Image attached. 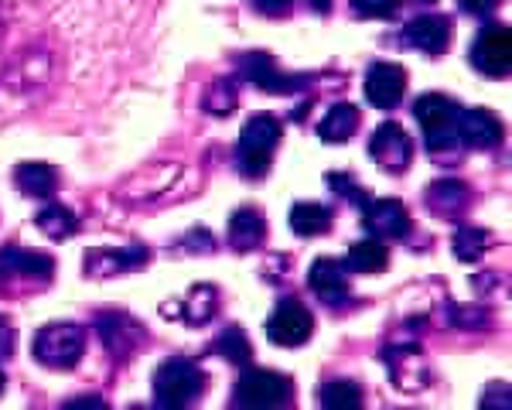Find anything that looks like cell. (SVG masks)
Listing matches in <instances>:
<instances>
[{
	"instance_id": "6da1fadb",
	"label": "cell",
	"mask_w": 512,
	"mask_h": 410,
	"mask_svg": "<svg viewBox=\"0 0 512 410\" xmlns=\"http://www.w3.org/2000/svg\"><path fill=\"white\" fill-rule=\"evenodd\" d=\"M277 144H280V120L277 117L260 113V117L246 120L243 134H239V147H236V161H239V168H243V175H250V178L267 175Z\"/></svg>"
},
{
	"instance_id": "7a4b0ae2",
	"label": "cell",
	"mask_w": 512,
	"mask_h": 410,
	"mask_svg": "<svg viewBox=\"0 0 512 410\" xmlns=\"http://www.w3.org/2000/svg\"><path fill=\"white\" fill-rule=\"evenodd\" d=\"M202 390H205V376L188 359H168L154 373V404L158 407H175V410L188 407L202 397Z\"/></svg>"
},
{
	"instance_id": "3957f363",
	"label": "cell",
	"mask_w": 512,
	"mask_h": 410,
	"mask_svg": "<svg viewBox=\"0 0 512 410\" xmlns=\"http://www.w3.org/2000/svg\"><path fill=\"white\" fill-rule=\"evenodd\" d=\"M414 117L424 130V141L434 154L458 144V106L441 93H427L414 103Z\"/></svg>"
},
{
	"instance_id": "277c9868",
	"label": "cell",
	"mask_w": 512,
	"mask_h": 410,
	"mask_svg": "<svg viewBox=\"0 0 512 410\" xmlns=\"http://www.w3.org/2000/svg\"><path fill=\"white\" fill-rule=\"evenodd\" d=\"M31 352L48 369H72L82 359V352H86V332L69 322L45 325L35 335V342H31Z\"/></svg>"
},
{
	"instance_id": "5b68a950",
	"label": "cell",
	"mask_w": 512,
	"mask_h": 410,
	"mask_svg": "<svg viewBox=\"0 0 512 410\" xmlns=\"http://www.w3.org/2000/svg\"><path fill=\"white\" fill-rule=\"evenodd\" d=\"M236 407H253V410H274L291 404V380L270 369H246L239 376L236 390Z\"/></svg>"
},
{
	"instance_id": "8992f818",
	"label": "cell",
	"mask_w": 512,
	"mask_h": 410,
	"mask_svg": "<svg viewBox=\"0 0 512 410\" xmlns=\"http://www.w3.org/2000/svg\"><path fill=\"white\" fill-rule=\"evenodd\" d=\"M472 62L482 76L489 79H506L512 69V31L506 24H489L485 31H478L472 45Z\"/></svg>"
},
{
	"instance_id": "52a82bcc",
	"label": "cell",
	"mask_w": 512,
	"mask_h": 410,
	"mask_svg": "<svg viewBox=\"0 0 512 410\" xmlns=\"http://www.w3.org/2000/svg\"><path fill=\"white\" fill-rule=\"evenodd\" d=\"M311 328H315V322H311L308 308H304L301 301H280L267 322V339L274 342V346L297 349L308 342Z\"/></svg>"
},
{
	"instance_id": "ba28073f",
	"label": "cell",
	"mask_w": 512,
	"mask_h": 410,
	"mask_svg": "<svg viewBox=\"0 0 512 410\" xmlns=\"http://www.w3.org/2000/svg\"><path fill=\"white\" fill-rule=\"evenodd\" d=\"M369 154L383 171H407L414 161V141L400 123H383L369 141Z\"/></svg>"
},
{
	"instance_id": "9c48e42d",
	"label": "cell",
	"mask_w": 512,
	"mask_h": 410,
	"mask_svg": "<svg viewBox=\"0 0 512 410\" xmlns=\"http://www.w3.org/2000/svg\"><path fill=\"white\" fill-rule=\"evenodd\" d=\"M407 93V72L393 62H376L366 72V96L376 110H393Z\"/></svg>"
},
{
	"instance_id": "30bf717a",
	"label": "cell",
	"mask_w": 512,
	"mask_h": 410,
	"mask_svg": "<svg viewBox=\"0 0 512 410\" xmlns=\"http://www.w3.org/2000/svg\"><path fill=\"white\" fill-rule=\"evenodd\" d=\"M458 141L475 151H489L502 141V123L489 110H458Z\"/></svg>"
},
{
	"instance_id": "8fae6325",
	"label": "cell",
	"mask_w": 512,
	"mask_h": 410,
	"mask_svg": "<svg viewBox=\"0 0 512 410\" xmlns=\"http://www.w3.org/2000/svg\"><path fill=\"white\" fill-rule=\"evenodd\" d=\"M366 226L376 240H400V236L410 233V216L396 199H379V202H369L366 209Z\"/></svg>"
},
{
	"instance_id": "7c38bea8",
	"label": "cell",
	"mask_w": 512,
	"mask_h": 410,
	"mask_svg": "<svg viewBox=\"0 0 512 410\" xmlns=\"http://www.w3.org/2000/svg\"><path fill=\"white\" fill-rule=\"evenodd\" d=\"M403 41L427 55H441L451 45V24L437 18V14H420V18H414L403 28Z\"/></svg>"
},
{
	"instance_id": "4fadbf2b",
	"label": "cell",
	"mask_w": 512,
	"mask_h": 410,
	"mask_svg": "<svg viewBox=\"0 0 512 410\" xmlns=\"http://www.w3.org/2000/svg\"><path fill=\"white\" fill-rule=\"evenodd\" d=\"M311 291H315L325 305H342V301L349 298L345 267L332 257H318L315 267H311Z\"/></svg>"
},
{
	"instance_id": "5bb4252c",
	"label": "cell",
	"mask_w": 512,
	"mask_h": 410,
	"mask_svg": "<svg viewBox=\"0 0 512 410\" xmlns=\"http://www.w3.org/2000/svg\"><path fill=\"white\" fill-rule=\"evenodd\" d=\"M147 264L144 246H130V250H96L86 253V274L106 277V274H123V270H137Z\"/></svg>"
},
{
	"instance_id": "9a60e30c",
	"label": "cell",
	"mask_w": 512,
	"mask_h": 410,
	"mask_svg": "<svg viewBox=\"0 0 512 410\" xmlns=\"http://www.w3.org/2000/svg\"><path fill=\"white\" fill-rule=\"evenodd\" d=\"M99 335H103L106 349L117 352V356H127V352H134L144 342V328L127 315H106L99 322Z\"/></svg>"
},
{
	"instance_id": "2e32d148",
	"label": "cell",
	"mask_w": 512,
	"mask_h": 410,
	"mask_svg": "<svg viewBox=\"0 0 512 410\" xmlns=\"http://www.w3.org/2000/svg\"><path fill=\"white\" fill-rule=\"evenodd\" d=\"M263 240H267V223L256 209H239L233 219H229V246L239 253L256 250Z\"/></svg>"
},
{
	"instance_id": "e0dca14e",
	"label": "cell",
	"mask_w": 512,
	"mask_h": 410,
	"mask_svg": "<svg viewBox=\"0 0 512 410\" xmlns=\"http://www.w3.org/2000/svg\"><path fill=\"white\" fill-rule=\"evenodd\" d=\"M14 185H18L24 195H31V199H48V195L59 188V175H55L52 164L24 161L14 168Z\"/></svg>"
},
{
	"instance_id": "ac0fdd59",
	"label": "cell",
	"mask_w": 512,
	"mask_h": 410,
	"mask_svg": "<svg viewBox=\"0 0 512 410\" xmlns=\"http://www.w3.org/2000/svg\"><path fill=\"white\" fill-rule=\"evenodd\" d=\"M468 199H472L468 185L454 182V178H441V182L431 185V192H427V205H431L434 216H458V212H465Z\"/></svg>"
},
{
	"instance_id": "d6986e66",
	"label": "cell",
	"mask_w": 512,
	"mask_h": 410,
	"mask_svg": "<svg viewBox=\"0 0 512 410\" xmlns=\"http://www.w3.org/2000/svg\"><path fill=\"white\" fill-rule=\"evenodd\" d=\"M359 130V110L349 103H338L328 110V117L318 123V137L325 144H345Z\"/></svg>"
},
{
	"instance_id": "ffe728a7",
	"label": "cell",
	"mask_w": 512,
	"mask_h": 410,
	"mask_svg": "<svg viewBox=\"0 0 512 410\" xmlns=\"http://www.w3.org/2000/svg\"><path fill=\"white\" fill-rule=\"evenodd\" d=\"M0 270L4 274H24V277H41L48 281L52 277V257L31 250H4L0 253Z\"/></svg>"
},
{
	"instance_id": "44dd1931",
	"label": "cell",
	"mask_w": 512,
	"mask_h": 410,
	"mask_svg": "<svg viewBox=\"0 0 512 410\" xmlns=\"http://www.w3.org/2000/svg\"><path fill=\"white\" fill-rule=\"evenodd\" d=\"M243 69H246V76H250L256 86H263V89H274V93H280V89H294V86H301V79H287L284 72L277 69L274 59L270 55H246L243 59Z\"/></svg>"
},
{
	"instance_id": "7402d4cb",
	"label": "cell",
	"mask_w": 512,
	"mask_h": 410,
	"mask_svg": "<svg viewBox=\"0 0 512 410\" xmlns=\"http://www.w3.org/2000/svg\"><path fill=\"white\" fill-rule=\"evenodd\" d=\"M386 264H390V253H386V246L379 240L355 243L349 257H345V267L355 270V274H379V270H386Z\"/></svg>"
},
{
	"instance_id": "603a6c76",
	"label": "cell",
	"mask_w": 512,
	"mask_h": 410,
	"mask_svg": "<svg viewBox=\"0 0 512 410\" xmlns=\"http://www.w3.org/2000/svg\"><path fill=\"white\" fill-rule=\"evenodd\" d=\"M332 223V212L321 202H297L291 209V229L297 236H321Z\"/></svg>"
},
{
	"instance_id": "cb8c5ba5",
	"label": "cell",
	"mask_w": 512,
	"mask_h": 410,
	"mask_svg": "<svg viewBox=\"0 0 512 410\" xmlns=\"http://www.w3.org/2000/svg\"><path fill=\"white\" fill-rule=\"evenodd\" d=\"M321 397V407L328 410H359L362 407V387L352 380H335V383H325L318 390Z\"/></svg>"
},
{
	"instance_id": "d4e9b609",
	"label": "cell",
	"mask_w": 512,
	"mask_h": 410,
	"mask_svg": "<svg viewBox=\"0 0 512 410\" xmlns=\"http://www.w3.org/2000/svg\"><path fill=\"white\" fill-rule=\"evenodd\" d=\"M35 223H38V229L41 233H48L52 240H65V236H72L76 233V226H79V219L72 216L65 205H45V209L38 212L35 216Z\"/></svg>"
},
{
	"instance_id": "484cf974",
	"label": "cell",
	"mask_w": 512,
	"mask_h": 410,
	"mask_svg": "<svg viewBox=\"0 0 512 410\" xmlns=\"http://www.w3.org/2000/svg\"><path fill=\"white\" fill-rule=\"evenodd\" d=\"M216 305H219L216 287H209V284L195 287L192 298L185 301V322L188 325H205L212 318V311H216Z\"/></svg>"
},
{
	"instance_id": "4316f807",
	"label": "cell",
	"mask_w": 512,
	"mask_h": 410,
	"mask_svg": "<svg viewBox=\"0 0 512 410\" xmlns=\"http://www.w3.org/2000/svg\"><path fill=\"white\" fill-rule=\"evenodd\" d=\"M485 246H489V236H485L482 229H458V233H454V257L465 260V264L482 257Z\"/></svg>"
},
{
	"instance_id": "83f0119b",
	"label": "cell",
	"mask_w": 512,
	"mask_h": 410,
	"mask_svg": "<svg viewBox=\"0 0 512 410\" xmlns=\"http://www.w3.org/2000/svg\"><path fill=\"white\" fill-rule=\"evenodd\" d=\"M219 352L229 359V363H239L246 366L250 363V342H246V332L243 328H226V332L219 335Z\"/></svg>"
},
{
	"instance_id": "f1b7e54d",
	"label": "cell",
	"mask_w": 512,
	"mask_h": 410,
	"mask_svg": "<svg viewBox=\"0 0 512 410\" xmlns=\"http://www.w3.org/2000/svg\"><path fill=\"white\" fill-rule=\"evenodd\" d=\"M328 185H332V192L345 195V199H352L355 205H359V209H366V205H369L366 188H359L349 175H342V171H332V175H328Z\"/></svg>"
},
{
	"instance_id": "f546056e",
	"label": "cell",
	"mask_w": 512,
	"mask_h": 410,
	"mask_svg": "<svg viewBox=\"0 0 512 410\" xmlns=\"http://www.w3.org/2000/svg\"><path fill=\"white\" fill-rule=\"evenodd\" d=\"M349 4L359 18H390L396 7H400V0H349Z\"/></svg>"
},
{
	"instance_id": "4dcf8cb0",
	"label": "cell",
	"mask_w": 512,
	"mask_h": 410,
	"mask_svg": "<svg viewBox=\"0 0 512 410\" xmlns=\"http://www.w3.org/2000/svg\"><path fill=\"white\" fill-rule=\"evenodd\" d=\"M236 106V89L233 86H216L209 96H205V110L212 113H229Z\"/></svg>"
},
{
	"instance_id": "1f68e13d",
	"label": "cell",
	"mask_w": 512,
	"mask_h": 410,
	"mask_svg": "<svg viewBox=\"0 0 512 410\" xmlns=\"http://www.w3.org/2000/svg\"><path fill=\"white\" fill-rule=\"evenodd\" d=\"M250 4L256 7V11L270 14V18H280V14H287V11H291V4H294V0H250Z\"/></svg>"
},
{
	"instance_id": "d6a6232c",
	"label": "cell",
	"mask_w": 512,
	"mask_h": 410,
	"mask_svg": "<svg viewBox=\"0 0 512 410\" xmlns=\"http://www.w3.org/2000/svg\"><path fill=\"white\" fill-rule=\"evenodd\" d=\"M492 7H495V0H465V11H472V14H492Z\"/></svg>"
},
{
	"instance_id": "836d02e7",
	"label": "cell",
	"mask_w": 512,
	"mask_h": 410,
	"mask_svg": "<svg viewBox=\"0 0 512 410\" xmlns=\"http://www.w3.org/2000/svg\"><path fill=\"white\" fill-rule=\"evenodd\" d=\"M11 339H14V332H11V328H7V325H0V359H4V356H11Z\"/></svg>"
},
{
	"instance_id": "e575fe53",
	"label": "cell",
	"mask_w": 512,
	"mask_h": 410,
	"mask_svg": "<svg viewBox=\"0 0 512 410\" xmlns=\"http://www.w3.org/2000/svg\"><path fill=\"white\" fill-rule=\"evenodd\" d=\"M103 410V400H76V404H65V410Z\"/></svg>"
},
{
	"instance_id": "d590c367",
	"label": "cell",
	"mask_w": 512,
	"mask_h": 410,
	"mask_svg": "<svg viewBox=\"0 0 512 410\" xmlns=\"http://www.w3.org/2000/svg\"><path fill=\"white\" fill-rule=\"evenodd\" d=\"M0 390H4V373H0Z\"/></svg>"
}]
</instances>
